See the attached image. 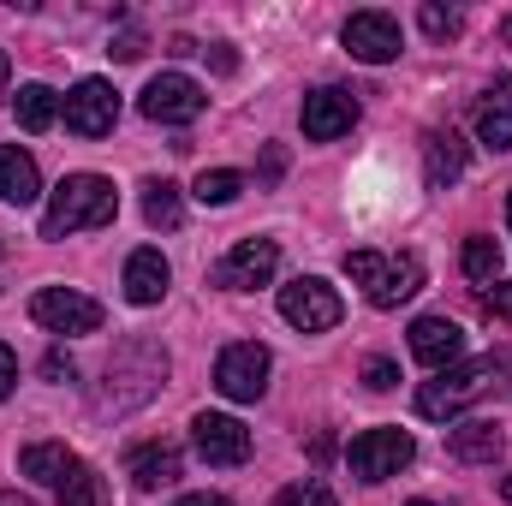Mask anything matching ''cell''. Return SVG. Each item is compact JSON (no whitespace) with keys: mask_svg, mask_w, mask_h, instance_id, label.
Masks as SVG:
<instances>
[{"mask_svg":"<svg viewBox=\"0 0 512 506\" xmlns=\"http://www.w3.org/2000/svg\"><path fill=\"white\" fill-rule=\"evenodd\" d=\"M477 137L501 155L512 149V78H495L489 90H483V102H477Z\"/></svg>","mask_w":512,"mask_h":506,"instance_id":"cell-15","label":"cell"},{"mask_svg":"<svg viewBox=\"0 0 512 506\" xmlns=\"http://www.w3.org/2000/svg\"><path fill=\"white\" fill-rule=\"evenodd\" d=\"M501 376V364L495 358H471V364H453V370H441L435 381H423L417 387V411L423 417H435V423H453L471 399H483L489 393V381Z\"/></svg>","mask_w":512,"mask_h":506,"instance_id":"cell-3","label":"cell"},{"mask_svg":"<svg viewBox=\"0 0 512 506\" xmlns=\"http://www.w3.org/2000/svg\"><path fill=\"white\" fill-rule=\"evenodd\" d=\"M30 316L42 328H54V334H96L102 328V304L84 298V292H72V286H42L30 298Z\"/></svg>","mask_w":512,"mask_h":506,"instance_id":"cell-7","label":"cell"},{"mask_svg":"<svg viewBox=\"0 0 512 506\" xmlns=\"http://www.w3.org/2000/svg\"><path fill=\"white\" fill-rule=\"evenodd\" d=\"M459 173H465V137L459 131H429L423 137V179L435 191H447Z\"/></svg>","mask_w":512,"mask_h":506,"instance_id":"cell-19","label":"cell"},{"mask_svg":"<svg viewBox=\"0 0 512 506\" xmlns=\"http://www.w3.org/2000/svg\"><path fill=\"white\" fill-rule=\"evenodd\" d=\"M137 108L155 126H191L203 114V84L185 78V72H161V78H149V90L137 96Z\"/></svg>","mask_w":512,"mask_h":506,"instance_id":"cell-6","label":"cell"},{"mask_svg":"<svg viewBox=\"0 0 512 506\" xmlns=\"http://www.w3.org/2000/svg\"><path fill=\"white\" fill-rule=\"evenodd\" d=\"M18 471H24V477H36L42 489H60V483L78 471V453H72L66 441H30V447L18 453Z\"/></svg>","mask_w":512,"mask_h":506,"instance_id":"cell-17","label":"cell"},{"mask_svg":"<svg viewBox=\"0 0 512 506\" xmlns=\"http://www.w3.org/2000/svg\"><path fill=\"white\" fill-rule=\"evenodd\" d=\"M215 387H221L227 399H239V405L262 399V387H268V346H256V340L227 346V352L215 358Z\"/></svg>","mask_w":512,"mask_h":506,"instance_id":"cell-8","label":"cell"},{"mask_svg":"<svg viewBox=\"0 0 512 506\" xmlns=\"http://www.w3.org/2000/svg\"><path fill=\"white\" fill-rule=\"evenodd\" d=\"M42 197V173H36V161L18 149V143H0V203H36Z\"/></svg>","mask_w":512,"mask_h":506,"instance_id":"cell-20","label":"cell"},{"mask_svg":"<svg viewBox=\"0 0 512 506\" xmlns=\"http://www.w3.org/2000/svg\"><path fill=\"white\" fill-rule=\"evenodd\" d=\"M465 274L477 286H495L501 280V245L495 239H465Z\"/></svg>","mask_w":512,"mask_h":506,"instance_id":"cell-26","label":"cell"},{"mask_svg":"<svg viewBox=\"0 0 512 506\" xmlns=\"http://www.w3.org/2000/svg\"><path fill=\"white\" fill-rule=\"evenodd\" d=\"M358 126V102L346 90H310L304 96V137L310 143H334Z\"/></svg>","mask_w":512,"mask_h":506,"instance_id":"cell-14","label":"cell"},{"mask_svg":"<svg viewBox=\"0 0 512 506\" xmlns=\"http://www.w3.org/2000/svg\"><path fill=\"white\" fill-rule=\"evenodd\" d=\"M274 506H334V489L322 483V477H304V483H292V489H280Z\"/></svg>","mask_w":512,"mask_h":506,"instance_id":"cell-27","label":"cell"},{"mask_svg":"<svg viewBox=\"0 0 512 506\" xmlns=\"http://www.w3.org/2000/svg\"><path fill=\"white\" fill-rule=\"evenodd\" d=\"M108 54H114V60H137V54H143V36H137V30H126V36H120Z\"/></svg>","mask_w":512,"mask_h":506,"instance_id":"cell-32","label":"cell"},{"mask_svg":"<svg viewBox=\"0 0 512 506\" xmlns=\"http://www.w3.org/2000/svg\"><path fill=\"white\" fill-rule=\"evenodd\" d=\"M346 48H352V60H364V66H387V60H399L405 36H399V24H393L387 12H352V18H346Z\"/></svg>","mask_w":512,"mask_h":506,"instance_id":"cell-12","label":"cell"},{"mask_svg":"<svg viewBox=\"0 0 512 506\" xmlns=\"http://www.w3.org/2000/svg\"><path fill=\"white\" fill-rule=\"evenodd\" d=\"M143 221H149V227H161V233H173V227L185 221L179 185H167V179H149V185H143Z\"/></svg>","mask_w":512,"mask_h":506,"instance_id":"cell-23","label":"cell"},{"mask_svg":"<svg viewBox=\"0 0 512 506\" xmlns=\"http://www.w3.org/2000/svg\"><path fill=\"white\" fill-rule=\"evenodd\" d=\"M274 268H280V245H274V239H245V245H233L227 262L215 268V286H227V292H256V286L274 280Z\"/></svg>","mask_w":512,"mask_h":506,"instance_id":"cell-11","label":"cell"},{"mask_svg":"<svg viewBox=\"0 0 512 506\" xmlns=\"http://www.w3.org/2000/svg\"><path fill=\"white\" fill-rule=\"evenodd\" d=\"M12 114H18V126L24 131H48L54 120H60V96H54L48 84H24L18 102H12Z\"/></svg>","mask_w":512,"mask_h":506,"instance_id":"cell-22","label":"cell"},{"mask_svg":"<svg viewBox=\"0 0 512 506\" xmlns=\"http://www.w3.org/2000/svg\"><path fill=\"white\" fill-rule=\"evenodd\" d=\"M126 477L137 489H167V483L179 477V447H173V441H143V447H131Z\"/></svg>","mask_w":512,"mask_h":506,"instance_id":"cell-18","label":"cell"},{"mask_svg":"<svg viewBox=\"0 0 512 506\" xmlns=\"http://www.w3.org/2000/svg\"><path fill=\"white\" fill-rule=\"evenodd\" d=\"M411 453H417V441L405 429H364L346 447V465H352L358 483H387V477H399L411 465Z\"/></svg>","mask_w":512,"mask_h":506,"instance_id":"cell-5","label":"cell"},{"mask_svg":"<svg viewBox=\"0 0 512 506\" xmlns=\"http://www.w3.org/2000/svg\"><path fill=\"white\" fill-rule=\"evenodd\" d=\"M120 215V197L102 173H72L54 185L48 197V215H42V239H66V233H84V227H108Z\"/></svg>","mask_w":512,"mask_h":506,"instance_id":"cell-1","label":"cell"},{"mask_svg":"<svg viewBox=\"0 0 512 506\" xmlns=\"http://www.w3.org/2000/svg\"><path fill=\"white\" fill-rule=\"evenodd\" d=\"M346 274L364 286V298L376 310H399L417 286H423V262L417 256H382V251H346Z\"/></svg>","mask_w":512,"mask_h":506,"instance_id":"cell-2","label":"cell"},{"mask_svg":"<svg viewBox=\"0 0 512 506\" xmlns=\"http://www.w3.org/2000/svg\"><path fill=\"white\" fill-rule=\"evenodd\" d=\"M501 447H507V435H501V423H489V417H471V423L447 429V453H453L459 465H489Z\"/></svg>","mask_w":512,"mask_h":506,"instance_id":"cell-16","label":"cell"},{"mask_svg":"<svg viewBox=\"0 0 512 506\" xmlns=\"http://www.w3.org/2000/svg\"><path fill=\"white\" fill-rule=\"evenodd\" d=\"M489 310H495V316H512V286H495V292H489Z\"/></svg>","mask_w":512,"mask_h":506,"instance_id":"cell-33","label":"cell"},{"mask_svg":"<svg viewBox=\"0 0 512 506\" xmlns=\"http://www.w3.org/2000/svg\"><path fill=\"white\" fill-rule=\"evenodd\" d=\"M280 316H286L298 334H328V328L346 316V304H340V292H334L322 274H298L292 286H280Z\"/></svg>","mask_w":512,"mask_h":506,"instance_id":"cell-4","label":"cell"},{"mask_svg":"<svg viewBox=\"0 0 512 506\" xmlns=\"http://www.w3.org/2000/svg\"><path fill=\"white\" fill-rule=\"evenodd\" d=\"M417 18H423V30H429L435 42H447V36H459V30H465V18H459L453 6H435V0H429V6L417 12Z\"/></svg>","mask_w":512,"mask_h":506,"instance_id":"cell-28","label":"cell"},{"mask_svg":"<svg viewBox=\"0 0 512 506\" xmlns=\"http://www.w3.org/2000/svg\"><path fill=\"white\" fill-rule=\"evenodd\" d=\"M167 280H173V268H167L161 251H131V262H126V298L131 304H161Z\"/></svg>","mask_w":512,"mask_h":506,"instance_id":"cell-21","label":"cell"},{"mask_svg":"<svg viewBox=\"0 0 512 506\" xmlns=\"http://www.w3.org/2000/svg\"><path fill=\"white\" fill-rule=\"evenodd\" d=\"M197 203H209V209H227V203H239V191H245V173H233V167H215V173H197Z\"/></svg>","mask_w":512,"mask_h":506,"instance_id":"cell-24","label":"cell"},{"mask_svg":"<svg viewBox=\"0 0 512 506\" xmlns=\"http://www.w3.org/2000/svg\"><path fill=\"white\" fill-rule=\"evenodd\" d=\"M191 441L209 465H245L251 459V429L227 411H197L191 417Z\"/></svg>","mask_w":512,"mask_h":506,"instance_id":"cell-9","label":"cell"},{"mask_svg":"<svg viewBox=\"0 0 512 506\" xmlns=\"http://www.w3.org/2000/svg\"><path fill=\"white\" fill-rule=\"evenodd\" d=\"M393 381H399V370H393L387 358H370V364H364V387H370V393H387Z\"/></svg>","mask_w":512,"mask_h":506,"instance_id":"cell-29","label":"cell"},{"mask_svg":"<svg viewBox=\"0 0 512 506\" xmlns=\"http://www.w3.org/2000/svg\"><path fill=\"white\" fill-rule=\"evenodd\" d=\"M179 506H233V501H227V495H185Z\"/></svg>","mask_w":512,"mask_h":506,"instance_id":"cell-34","label":"cell"},{"mask_svg":"<svg viewBox=\"0 0 512 506\" xmlns=\"http://www.w3.org/2000/svg\"><path fill=\"white\" fill-rule=\"evenodd\" d=\"M42 376L48 381H72V358H66V352H48V358H42Z\"/></svg>","mask_w":512,"mask_h":506,"instance_id":"cell-31","label":"cell"},{"mask_svg":"<svg viewBox=\"0 0 512 506\" xmlns=\"http://www.w3.org/2000/svg\"><path fill=\"white\" fill-rule=\"evenodd\" d=\"M60 114H66V131H78V137H108L114 120H120V96H114V84L84 78V84L60 102Z\"/></svg>","mask_w":512,"mask_h":506,"instance_id":"cell-10","label":"cell"},{"mask_svg":"<svg viewBox=\"0 0 512 506\" xmlns=\"http://www.w3.org/2000/svg\"><path fill=\"white\" fill-rule=\"evenodd\" d=\"M459 352H465V334H459V322H447V316H417L411 322V358L423 364V370H453L459 364Z\"/></svg>","mask_w":512,"mask_h":506,"instance_id":"cell-13","label":"cell"},{"mask_svg":"<svg viewBox=\"0 0 512 506\" xmlns=\"http://www.w3.org/2000/svg\"><path fill=\"white\" fill-rule=\"evenodd\" d=\"M0 506H36L30 495H0Z\"/></svg>","mask_w":512,"mask_h":506,"instance_id":"cell-35","label":"cell"},{"mask_svg":"<svg viewBox=\"0 0 512 506\" xmlns=\"http://www.w3.org/2000/svg\"><path fill=\"white\" fill-rule=\"evenodd\" d=\"M54 495H60V506H108V483H102V477L78 459V471H72Z\"/></svg>","mask_w":512,"mask_h":506,"instance_id":"cell-25","label":"cell"},{"mask_svg":"<svg viewBox=\"0 0 512 506\" xmlns=\"http://www.w3.org/2000/svg\"><path fill=\"white\" fill-rule=\"evenodd\" d=\"M6 72H12V66H6V48H0V84H6Z\"/></svg>","mask_w":512,"mask_h":506,"instance_id":"cell-36","label":"cell"},{"mask_svg":"<svg viewBox=\"0 0 512 506\" xmlns=\"http://www.w3.org/2000/svg\"><path fill=\"white\" fill-rule=\"evenodd\" d=\"M501 495H507V501H512V477H507V483H501Z\"/></svg>","mask_w":512,"mask_h":506,"instance_id":"cell-37","label":"cell"},{"mask_svg":"<svg viewBox=\"0 0 512 506\" xmlns=\"http://www.w3.org/2000/svg\"><path fill=\"white\" fill-rule=\"evenodd\" d=\"M411 506H435V501H411Z\"/></svg>","mask_w":512,"mask_h":506,"instance_id":"cell-39","label":"cell"},{"mask_svg":"<svg viewBox=\"0 0 512 506\" xmlns=\"http://www.w3.org/2000/svg\"><path fill=\"white\" fill-rule=\"evenodd\" d=\"M507 227H512V191H507Z\"/></svg>","mask_w":512,"mask_h":506,"instance_id":"cell-38","label":"cell"},{"mask_svg":"<svg viewBox=\"0 0 512 506\" xmlns=\"http://www.w3.org/2000/svg\"><path fill=\"white\" fill-rule=\"evenodd\" d=\"M12 387H18V358L12 346H0V399H12Z\"/></svg>","mask_w":512,"mask_h":506,"instance_id":"cell-30","label":"cell"}]
</instances>
